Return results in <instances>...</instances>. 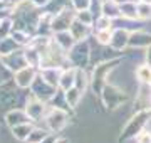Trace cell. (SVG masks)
<instances>
[{"instance_id":"obj_9","label":"cell","mask_w":151,"mask_h":143,"mask_svg":"<svg viewBox=\"0 0 151 143\" xmlns=\"http://www.w3.org/2000/svg\"><path fill=\"white\" fill-rule=\"evenodd\" d=\"M39 74V69L34 66H27L20 69V71L14 72V83H15L17 88L20 89H27L32 86V83L35 81V77Z\"/></svg>"},{"instance_id":"obj_26","label":"cell","mask_w":151,"mask_h":143,"mask_svg":"<svg viewBox=\"0 0 151 143\" xmlns=\"http://www.w3.org/2000/svg\"><path fill=\"white\" fill-rule=\"evenodd\" d=\"M136 77L139 83H151V66L150 64H143V66L136 67Z\"/></svg>"},{"instance_id":"obj_27","label":"cell","mask_w":151,"mask_h":143,"mask_svg":"<svg viewBox=\"0 0 151 143\" xmlns=\"http://www.w3.org/2000/svg\"><path fill=\"white\" fill-rule=\"evenodd\" d=\"M111 35H113V29H103V30H96V32H94L96 42L99 46H109Z\"/></svg>"},{"instance_id":"obj_1","label":"cell","mask_w":151,"mask_h":143,"mask_svg":"<svg viewBox=\"0 0 151 143\" xmlns=\"http://www.w3.org/2000/svg\"><path fill=\"white\" fill-rule=\"evenodd\" d=\"M151 118V110H138L133 115L128 125L124 126L121 136H119V142H126V140H131V138H136L139 133H143L146 130V125Z\"/></svg>"},{"instance_id":"obj_21","label":"cell","mask_w":151,"mask_h":143,"mask_svg":"<svg viewBox=\"0 0 151 143\" xmlns=\"http://www.w3.org/2000/svg\"><path fill=\"white\" fill-rule=\"evenodd\" d=\"M64 93H65V99H67V105H69V108H70V110H76V108L79 106V103H81L84 91H82V89H79L77 86H72L70 89H67V91H64Z\"/></svg>"},{"instance_id":"obj_30","label":"cell","mask_w":151,"mask_h":143,"mask_svg":"<svg viewBox=\"0 0 151 143\" xmlns=\"http://www.w3.org/2000/svg\"><path fill=\"white\" fill-rule=\"evenodd\" d=\"M138 19L139 20H150L151 19V4L138 2Z\"/></svg>"},{"instance_id":"obj_12","label":"cell","mask_w":151,"mask_h":143,"mask_svg":"<svg viewBox=\"0 0 151 143\" xmlns=\"http://www.w3.org/2000/svg\"><path fill=\"white\" fill-rule=\"evenodd\" d=\"M14 79L5 84H0V108L2 110H12V106L17 103V93L12 88Z\"/></svg>"},{"instance_id":"obj_10","label":"cell","mask_w":151,"mask_h":143,"mask_svg":"<svg viewBox=\"0 0 151 143\" xmlns=\"http://www.w3.org/2000/svg\"><path fill=\"white\" fill-rule=\"evenodd\" d=\"M2 61H4V64H5L12 72H17V71H20V69L29 66L27 59H25L24 47L14 51V52H10V54H7V56H2Z\"/></svg>"},{"instance_id":"obj_19","label":"cell","mask_w":151,"mask_h":143,"mask_svg":"<svg viewBox=\"0 0 151 143\" xmlns=\"http://www.w3.org/2000/svg\"><path fill=\"white\" fill-rule=\"evenodd\" d=\"M101 14L114 20V19L121 17V7L116 0H103L101 2Z\"/></svg>"},{"instance_id":"obj_40","label":"cell","mask_w":151,"mask_h":143,"mask_svg":"<svg viewBox=\"0 0 151 143\" xmlns=\"http://www.w3.org/2000/svg\"><path fill=\"white\" fill-rule=\"evenodd\" d=\"M55 143H69V142H67V140H64V138H59Z\"/></svg>"},{"instance_id":"obj_29","label":"cell","mask_w":151,"mask_h":143,"mask_svg":"<svg viewBox=\"0 0 151 143\" xmlns=\"http://www.w3.org/2000/svg\"><path fill=\"white\" fill-rule=\"evenodd\" d=\"M89 83H91V79L84 72V69H77V72H76V86L79 89H82V91H86Z\"/></svg>"},{"instance_id":"obj_17","label":"cell","mask_w":151,"mask_h":143,"mask_svg":"<svg viewBox=\"0 0 151 143\" xmlns=\"http://www.w3.org/2000/svg\"><path fill=\"white\" fill-rule=\"evenodd\" d=\"M39 74H40L49 84H52V86H55V88H59L62 67H44V69H39Z\"/></svg>"},{"instance_id":"obj_22","label":"cell","mask_w":151,"mask_h":143,"mask_svg":"<svg viewBox=\"0 0 151 143\" xmlns=\"http://www.w3.org/2000/svg\"><path fill=\"white\" fill-rule=\"evenodd\" d=\"M32 121H29V123H22V125H17V126L10 128L12 130V135H14V138L15 140H19V142H27L29 135H30V131H32Z\"/></svg>"},{"instance_id":"obj_33","label":"cell","mask_w":151,"mask_h":143,"mask_svg":"<svg viewBox=\"0 0 151 143\" xmlns=\"http://www.w3.org/2000/svg\"><path fill=\"white\" fill-rule=\"evenodd\" d=\"M12 79H14V72L4 64V61L0 57V84H5L9 81H12Z\"/></svg>"},{"instance_id":"obj_15","label":"cell","mask_w":151,"mask_h":143,"mask_svg":"<svg viewBox=\"0 0 151 143\" xmlns=\"http://www.w3.org/2000/svg\"><path fill=\"white\" fill-rule=\"evenodd\" d=\"M69 30L74 35L76 40H87L89 35L92 34V25H87V24L81 22L79 19H74V22L70 24Z\"/></svg>"},{"instance_id":"obj_37","label":"cell","mask_w":151,"mask_h":143,"mask_svg":"<svg viewBox=\"0 0 151 143\" xmlns=\"http://www.w3.org/2000/svg\"><path fill=\"white\" fill-rule=\"evenodd\" d=\"M30 2H32L35 7H45V5H49L52 0H30Z\"/></svg>"},{"instance_id":"obj_18","label":"cell","mask_w":151,"mask_h":143,"mask_svg":"<svg viewBox=\"0 0 151 143\" xmlns=\"http://www.w3.org/2000/svg\"><path fill=\"white\" fill-rule=\"evenodd\" d=\"M54 40L57 42V44L62 47V49L65 51V52H69L72 47H74V44L77 42L74 39V35L70 34V30H62V32H55L54 34Z\"/></svg>"},{"instance_id":"obj_34","label":"cell","mask_w":151,"mask_h":143,"mask_svg":"<svg viewBox=\"0 0 151 143\" xmlns=\"http://www.w3.org/2000/svg\"><path fill=\"white\" fill-rule=\"evenodd\" d=\"M70 5L76 10H82V9H91V0H70Z\"/></svg>"},{"instance_id":"obj_35","label":"cell","mask_w":151,"mask_h":143,"mask_svg":"<svg viewBox=\"0 0 151 143\" xmlns=\"http://www.w3.org/2000/svg\"><path fill=\"white\" fill-rule=\"evenodd\" d=\"M138 143H151V131H143L134 138Z\"/></svg>"},{"instance_id":"obj_31","label":"cell","mask_w":151,"mask_h":143,"mask_svg":"<svg viewBox=\"0 0 151 143\" xmlns=\"http://www.w3.org/2000/svg\"><path fill=\"white\" fill-rule=\"evenodd\" d=\"M94 29H96V30L113 29V19H109V17H106V15H103V14H101V15L94 20Z\"/></svg>"},{"instance_id":"obj_23","label":"cell","mask_w":151,"mask_h":143,"mask_svg":"<svg viewBox=\"0 0 151 143\" xmlns=\"http://www.w3.org/2000/svg\"><path fill=\"white\" fill-rule=\"evenodd\" d=\"M20 47H22V46L19 44V42H17L12 35L0 39V57H2V56L10 54V52H14V51H17V49H20Z\"/></svg>"},{"instance_id":"obj_24","label":"cell","mask_w":151,"mask_h":143,"mask_svg":"<svg viewBox=\"0 0 151 143\" xmlns=\"http://www.w3.org/2000/svg\"><path fill=\"white\" fill-rule=\"evenodd\" d=\"M119 7H121V17L129 19V20H139L138 19V2L119 4Z\"/></svg>"},{"instance_id":"obj_36","label":"cell","mask_w":151,"mask_h":143,"mask_svg":"<svg viewBox=\"0 0 151 143\" xmlns=\"http://www.w3.org/2000/svg\"><path fill=\"white\" fill-rule=\"evenodd\" d=\"M57 140H59V136H57V133L50 131V133H49V135H47L45 138H44V140H42L40 143H55Z\"/></svg>"},{"instance_id":"obj_32","label":"cell","mask_w":151,"mask_h":143,"mask_svg":"<svg viewBox=\"0 0 151 143\" xmlns=\"http://www.w3.org/2000/svg\"><path fill=\"white\" fill-rule=\"evenodd\" d=\"M76 19H79L81 22L87 24V25H92V24H94V17H92L91 9H82V10H76Z\"/></svg>"},{"instance_id":"obj_38","label":"cell","mask_w":151,"mask_h":143,"mask_svg":"<svg viewBox=\"0 0 151 143\" xmlns=\"http://www.w3.org/2000/svg\"><path fill=\"white\" fill-rule=\"evenodd\" d=\"M146 64H150L151 66V46L146 49Z\"/></svg>"},{"instance_id":"obj_3","label":"cell","mask_w":151,"mask_h":143,"mask_svg":"<svg viewBox=\"0 0 151 143\" xmlns=\"http://www.w3.org/2000/svg\"><path fill=\"white\" fill-rule=\"evenodd\" d=\"M67 57L72 67L84 69L91 62V47L87 44V40H77L74 47L67 52Z\"/></svg>"},{"instance_id":"obj_4","label":"cell","mask_w":151,"mask_h":143,"mask_svg":"<svg viewBox=\"0 0 151 143\" xmlns=\"http://www.w3.org/2000/svg\"><path fill=\"white\" fill-rule=\"evenodd\" d=\"M99 98H101L103 105L106 106L108 110H116V108H119L123 103L128 101V94L124 93L123 89H119L118 86L106 83V86L103 88Z\"/></svg>"},{"instance_id":"obj_28","label":"cell","mask_w":151,"mask_h":143,"mask_svg":"<svg viewBox=\"0 0 151 143\" xmlns=\"http://www.w3.org/2000/svg\"><path fill=\"white\" fill-rule=\"evenodd\" d=\"M49 131L50 130H44V128H32V131H30V135H29L27 138V143H40L44 140V138L49 135Z\"/></svg>"},{"instance_id":"obj_20","label":"cell","mask_w":151,"mask_h":143,"mask_svg":"<svg viewBox=\"0 0 151 143\" xmlns=\"http://www.w3.org/2000/svg\"><path fill=\"white\" fill-rule=\"evenodd\" d=\"M24 52H25V59H27L29 66H34L40 69V61H42V54H40V51L37 47H34V46H25L24 47Z\"/></svg>"},{"instance_id":"obj_43","label":"cell","mask_w":151,"mask_h":143,"mask_svg":"<svg viewBox=\"0 0 151 143\" xmlns=\"http://www.w3.org/2000/svg\"><path fill=\"white\" fill-rule=\"evenodd\" d=\"M150 86H151V83H150Z\"/></svg>"},{"instance_id":"obj_5","label":"cell","mask_w":151,"mask_h":143,"mask_svg":"<svg viewBox=\"0 0 151 143\" xmlns=\"http://www.w3.org/2000/svg\"><path fill=\"white\" fill-rule=\"evenodd\" d=\"M45 123H47V128L54 133H60L67 126L69 123V111L62 110V108H55V106H50L45 115Z\"/></svg>"},{"instance_id":"obj_39","label":"cell","mask_w":151,"mask_h":143,"mask_svg":"<svg viewBox=\"0 0 151 143\" xmlns=\"http://www.w3.org/2000/svg\"><path fill=\"white\" fill-rule=\"evenodd\" d=\"M7 2H9V4H10L12 7H15V5H19L20 2H24V0H7Z\"/></svg>"},{"instance_id":"obj_41","label":"cell","mask_w":151,"mask_h":143,"mask_svg":"<svg viewBox=\"0 0 151 143\" xmlns=\"http://www.w3.org/2000/svg\"><path fill=\"white\" fill-rule=\"evenodd\" d=\"M138 2H145V4H151V0H138Z\"/></svg>"},{"instance_id":"obj_42","label":"cell","mask_w":151,"mask_h":143,"mask_svg":"<svg viewBox=\"0 0 151 143\" xmlns=\"http://www.w3.org/2000/svg\"><path fill=\"white\" fill-rule=\"evenodd\" d=\"M0 20H2V17H0Z\"/></svg>"},{"instance_id":"obj_8","label":"cell","mask_w":151,"mask_h":143,"mask_svg":"<svg viewBox=\"0 0 151 143\" xmlns=\"http://www.w3.org/2000/svg\"><path fill=\"white\" fill-rule=\"evenodd\" d=\"M24 110L25 113L29 115L30 121H40L42 118H45L49 111V103L42 101V99L35 98L34 94H30V98L25 101V105H24Z\"/></svg>"},{"instance_id":"obj_2","label":"cell","mask_w":151,"mask_h":143,"mask_svg":"<svg viewBox=\"0 0 151 143\" xmlns=\"http://www.w3.org/2000/svg\"><path fill=\"white\" fill-rule=\"evenodd\" d=\"M119 62H121V57H114V59H106L101 64H96L94 71H92V77H91L92 91H94L96 96H101V91H103V88L108 83L106 77H108V74L118 66Z\"/></svg>"},{"instance_id":"obj_25","label":"cell","mask_w":151,"mask_h":143,"mask_svg":"<svg viewBox=\"0 0 151 143\" xmlns=\"http://www.w3.org/2000/svg\"><path fill=\"white\" fill-rule=\"evenodd\" d=\"M12 30H14V19L10 15L2 17V20H0V39L12 35Z\"/></svg>"},{"instance_id":"obj_14","label":"cell","mask_w":151,"mask_h":143,"mask_svg":"<svg viewBox=\"0 0 151 143\" xmlns=\"http://www.w3.org/2000/svg\"><path fill=\"white\" fill-rule=\"evenodd\" d=\"M30 118L25 113V110H19V108H12L5 113V123L9 128H14L17 125H22V123H29Z\"/></svg>"},{"instance_id":"obj_6","label":"cell","mask_w":151,"mask_h":143,"mask_svg":"<svg viewBox=\"0 0 151 143\" xmlns=\"http://www.w3.org/2000/svg\"><path fill=\"white\" fill-rule=\"evenodd\" d=\"M76 19V9L74 7H62L59 12L54 14L52 19V32H62V30H69L70 24Z\"/></svg>"},{"instance_id":"obj_13","label":"cell","mask_w":151,"mask_h":143,"mask_svg":"<svg viewBox=\"0 0 151 143\" xmlns=\"http://www.w3.org/2000/svg\"><path fill=\"white\" fill-rule=\"evenodd\" d=\"M151 46V34L145 30H131L129 34V46L128 47H134V49H148Z\"/></svg>"},{"instance_id":"obj_16","label":"cell","mask_w":151,"mask_h":143,"mask_svg":"<svg viewBox=\"0 0 151 143\" xmlns=\"http://www.w3.org/2000/svg\"><path fill=\"white\" fill-rule=\"evenodd\" d=\"M76 72H77V67H64L62 69V74H60V81H59V88L62 91H67L72 86H76Z\"/></svg>"},{"instance_id":"obj_11","label":"cell","mask_w":151,"mask_h":143,"mask_svg":"<svg viewBox=\"0 0 151 143\" xmlns=\"http://www.w3.org/2000/svg\"><path fill=\"white\" fill-rule=\"evenodd\" d=\"M129 34L131 30L123 27H113V35H111V42L109 47L113 51H123L129 46Z\"/></svg>"},{"instance_id":"obj_7","label":"cell","mask_w":151,"mask_h":143,"mask_svg":"<svg viewBox=\"0 0 151 143\" xmlns=\"http://www.w3.org/2000/svg\"><path fill=\"white\" fill-rule=\"evenodd\" d=\"M30 91H32L30 94H34L35 98H39V99H42V101H45V103H49V101L55 96V93L59 91V88H55V86H52V84H49L40 74H37L35 81H34L32 86H30Z\"/></svg>"}]
</instances>
